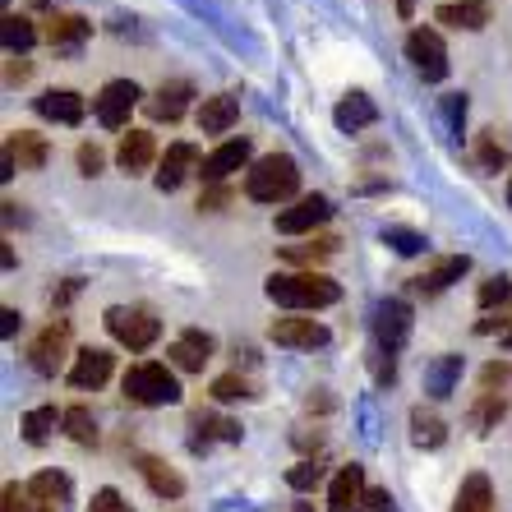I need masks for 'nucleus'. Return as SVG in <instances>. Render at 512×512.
<instances>
[{"label": "nucleus", "mask_w": 512, "mask_h": 512, "mask_svg": "<svg viewBox=\"0 0 512 512\" xmlns=\"http://www.w3.org/2000/svg\"><path fill=\"white\" fill-rule=\"evenodd\" d=\"M273 342L291 346V351H314V346H328V328L319 319H273Z\"/></svg>", "instance_id": "dca6fc26"}, {"label": "nucleus", "mask_w": 512, "mask_h": 512, "mask_svg": "<svg viewBox=\"0 0 512 512\" xmlns=\"http://www.w3.org/2000/svg\"><path fill=\"white\" fill-rule=\"evenodd\" d=\"M139 476L148 480V489H153L162 503H176L180 494H185V480H180L176 466H167L162 457H139Z\"/></svg>", "instance_id": "412c9836"}, {"label": "nucleus", "mask_w": 512, "mask_h": 512, "mask_svg": "<svg viewBox=\"0 0 512 512\" xmlns=\"http://www.w3.org/2000/svg\"><path fill=\"white\" fill-rule=\"evenodd\" d=\"M153 157H157V139L148 130H130L125 139H120V148H116V162H120V171H125V176L148 171V167H153Z\"/></svg>", "instance_id": "aec40b11"}, {"label": "nucleus", "mask_w": 512, "mask_h": 512, "mask_svg": "<svg viewBox=\"0 0 512 512\" xmlns=\"http://www.w3.org/2000/svg\"><path fill=\"white\" fill-rule=\"evenodd\" d=\"M107 333L116 337L120 346H130V351H148V346L162 337V319H157L153 310H143V305H111Z\"/></svg>", "instance_id": "39448f33"}, {"label": "nucleus", "mask_w": 512, "mask_h": 512, "mask_svg": "<svg viewBox=\"0 0 512 512\" xmlns=\"http://www.w3.org/2000/svg\"><path fill=\"white\" fill-rule=\"evenodd\" d=\"M213 351H217L213 333H203V328H185V333L171 342V365L185 370V374H203V365L213 360Z\"/></svg>", "instance_id": "f8f14e48"}, {"label": "nucleus", "mask_w": 512, "mask_h": 512, "mask_svg": "<svg viewBox=\"0 0 512 512\" xmlns=\"http://www.w3.org/2000/svg\"><path fill=\"white\" fill-rule=\"evenodd\" d=\"M213 397L217 402H245V397H254V388L245 374H222V379H213Z\"/></svg>", "instance_id": "f704fd0d"}, {"label": "nucleus", "mask_w": 512, "mask_h": 512, "mask_svg": "<svg viewBox=\"0 0 512 512\" xmlns=\"http://www.w3.org/2000/svg\"><path fill=\"white\" fill-rule=\"evenodd\" d=\"M0 42H5L10 56H24V51L37 42L33 19H24V14H5V24H0Z\"/></svg>", "instance_id": "7c9ffc66"}, {"label": "nucleus", "mask_w": 512, "mask_h": 512, "mask_svg": "<svg viewBox=\"0 0 512 512\" xmlns=\"http://www.w3.org/2000/svg\"><path fill=\"white\" fill-rule=\"evenodd\" d=\"M476 300H480V310L508 305V300H512V282H508V277H485V282H480V291H476Z\"/></svg>", "instance_id": "c9c22d12"}, {"label": "nucleus", "mask_w": 512, "mask_h": 512, "mask_svg": "<svg viewBox=\"0 0 512 512\" xmlns=\"http://www.w3.org/2000/svg\"><path fill=\"white\" fill-rule=\"evenodd\" d=\"M383 245H393L397 254H420L425 250V236H420V231H406V227H388L383 231Z\"/></svg>", "instance_id": "e433bc0d"}, {"label": "nucleus", "mask_w": 512, "mask_h": 512, "mask_svg": "<svg viewBox=\"0 0 512 512\" xmlns=\"http://www.w3.org/2000/svg\"><path fill=\"white\" fill-rule=\"evenodd\" d=\"M406 60L416 65L425 84H443L448 79V47H443L439 28H411L406 33Z\"/></svg>", "instance_id": "423d86ee"}, {"label": "nucleus", "mask_w": 512, "mask_h": 512, "mask_svg": "<svg viewBox=\"0 0 512 512\" xmlns=\"http://www.w3.org/2000/svg\"><path fill=\"white\" fill-rule=\"evenodd\" d=\"M24 489H28L33 512H70V476H60V471H37Z\"/></svg>", "instance_id": "2eb2a0df"}, {"label": "nucleus", "mask_w": 512, "mask_h": 512, "mask_svg": "<svg viewBox=\"0 0 512 512\" xmlns=\"http://www.w3.org/2000/svg\"><path fill=\"white\" fill-rule=\"evenodd\" d=\"M443 439H448V425H443L434 411L416 406V411H411V443H416V448H443Z\"/></svg>", "instance_id": "c756f323"}, {"label": "nucleus", "mask_w": 512, "mask_h": 512, "mask_svg": "<svg viewBox=\"0 0 512 512\" xmlns=\"http://www.w3.org/2000/svg\"><path fill=\"white\" fill-rule=\"evenodd\" d=\"M88 33H93V24H88L84 14H56V19L47 24V42H51L56 51L79 47V42H84Z\"/></svg>", "instance_id": "bb28decb"}, {"label": "nucleus", "mask_w": 512, "mask_h": 512, "mask_svg": "<svg viewBox=\"0 0 512 512\" xmlns=\"http://www.w3.org/2000/svg\"><path fill=\"white\" fill-rule=\"evenodd\" d=\"M5 512H33V503H28V489H19L14 480L5 485Z\"/></svg>", "instance_id": "37998d69"}, {"label": "nucleus", "mask_w": 512, "mask_h": 512, "mask_svg": "<svg viewBox=\"0 0 512 512\" xmlns=\"http://www.w3.org/2000/svg\"><path fill=\"white\" fill-rule=\"evenodd\" d=\"M328 217H333V203L323 199V194H305V199H296L291 208L277 213V231H282V236H305V231L323 227Z\"/></svg>", "instance_id": "9d476101"}, {"label": "nucleus", "mask_w": 512, "mask_h": 512, "mask_svg": "<svg viewBox=\"0 0 512 512\" xmlns=\"http://www.w3.org/2000/svg\"><path fill=\"white\" fill-rule=\"evenodd\" d=\"M47 139L33 130H14L10 139H5V153H0V180H10L14 167L19 171H42L47 167Z\"/></svg>", "instance_id": "6e6552de"}, {"label": "nucleus", "mask_w": 512, "mask_h": 512, "mask_svg": "<svg viewBox=\"0 0 512 512\" xmlns=\"http://www.w3.org/2000/svg\"><path fill=\"white\" fill-rule=\"evenodd\" d=\"M194 171V148L190 143H171L167 157H162V171H157V190H180L185 185V176Z\"/></svg>", "instance_id": "393cba45"}, {"label": "nucleus", "mask_w": 512, "mask_h": 512, "mask_svg": "<svg viewBox=\"0 0 512 512\" xmlns=\"http://www.w3.org/2000/svg\"><path fill=\"white\" fill-rule=\"evenodd\" d=\"M503 342H508V351H512V328H508V337H503Z\"/></svg>", "instance_id": "603ef678"}, {"label": "nucleus", "mask_w": 512, "mask_h": 512, "mask_svg": "<svg viewBox=\"0 0 512 512\" xmlns=\"http://www.w3.org/2000/svg\"><path fill=\"white\" fill-rule=\"evenodd\" d=\"M116 374V356L111 351H102V346H84L79 356H74V365H70V388H102V383Z\"/></svg>", "instance_id": "4468645a"}, {"label": "nucleus", "mask_w": 512, "mask_h": 512, "mask_svg": "<svg viewBox=\"0 0 512 512\" xmlns=\"http://www.w3.org/2000/svg\"><path fill=\"white\" fill-rule=\"evenodd\" d=\"M480 162H485L489 171H499L503 162H508V148L494 139V130H485V139H480Z\"/></svg>", "instance_id": "58836bf2"}, {"label": "nucleus", "mask_w": 512, "mask_h": 512, "mask_svg": "<svg viewBox=\"0 0 512 512\" xmlns=\"http://www.w3.org/2000/svg\"><path fill=\"white\" fill-rule=\"evenodd\" d=\"M374 120H379V107H374L365 93H346L342 102L333 107V125L342 134H356V130H370Z\"/></svg>", "instance_id": "4be33fe9"}, {"label": "nucleus", "mask_w": 512, "mask_h": 512, "mask_svg": "<svg viewBox=\"0 0 512 512\" xmlns=\"http://www.w3.org/2000/svg\"><path fill=\"white\" fill-rule=\"evenodd\" d=\"M319 480H323V466L319 462H296L291 471H286V485L300 489V494H305V489H319Z\"/></svg>", "instance_id": "4c0bfd02"}, {"label": "nucleus", "mask_w": 512, "mask_h": 512, "mask_svg": "<svg viewBox=\"0 0 512 512\" xmlns=\"http://www.w3.org/2000/svg\"><path fill=\"white\" fill-rule=\"evenodd\" d=\"M453 512H494V489H489V476L471 471V476L462 480V489H457Z\"/></svg>", "instance_id": "cd10ccee"}, {"label": "nucleus", "mask_w": 512, "mask_h": 512, "mask_svg": "<svg viewBox=\"0 0 512 512\" xmlns=\"http://www.w3.org/2000/svg\"><path fill=\"white\" fill-rule=\"evenodd\" d=\"M102 167H107L102 148H97V143H84V148H79V171H84V176H102Z\"/></svg>", "instance_id": "a19ab883"}, {"label": "nucleus", "mask_w": 512, "mask_h": 512, "mask_svg": "<svg viewBox=\"0 0 512 512\" xmlns=\"http://www.w3.org/2000/svg\"><path fill=\"white\" fill-rule=\"evenodd\" d=\"M443 116H448L453 134H462V120H466V93H448V97H443Z\"/></svg>", "instance_id": "79ce46f5"}, {"label": "nucleus", "mask_w": 512, "mask_h": 512, "mask_svg": "<svg viewBox=\"0 0 512 512\" xmlns=\"http://www.w3.org/2000/svg\"><path fill=\"white\" fill-rule=\"evenodd\" d=\"M512 379V365H485V374H480V383H485V393H494V383H508Z\"/></svg>", "instance_id": "c03bdc74"}, {"label": "nucleus", "mask_w": 512, "mask_h": 512, "mask_svg": "<svg viewBox=\"0 0 512 512\" xmlns=\"http://www.w3.org/2000/svg\"><path fill=\"white\" fill-rule=\"evenodd\" d=\"M300 190V167L291 153H268L245 171V194L254 203H282Z\"/></svg>", "instance_id": "7ed1b4c3"}, {"label": "nucleus", "mask_w": 512, "mask_h": 512, "mask_svg": "<svg viewBox=\"0 0 512 512\" xmlns=\"http://www.w3.org/2000/svg\"><path fill=\"white\" fill-rule=\"evenodd\" d=\"M60 429H65V439H74V443H97V420H93V411L88 406H70L65 411V420H60Z\"/></svg>", "instance_id": "473e14b6"}, {"label": "nucleus", "mask_w": 512, "mask_h": 512, "mask_svg": "<svg viewBox=\"0 0 512 512\" xmlns=\"http://www.w3.org/2000/svg\"><path fill=\"white\" fill-rule=\"evenodd\" d=\"M65 346H70V323L51 319L47 328L33 337V346H28V365H33L37 374H56L60 360H65Z\"/></svg>", "instance_id": "1a4fd4ad"}, {"label": "nucleus", "mask_w": 512, "mask_h": 512, "mask_svg": "<svg viewBox=\"0 0 512 512\" xmlns=\"http://www.w3.org/2000/svg\"><path fill=\"white\" fill-rule=\"evenodd\" d=\"M457 379H462V356H453V351H448V356H434L425 365V393L439 397V402L457 393Z\"/></svg>", "instance_id": "b1692460"}, {"label": "nucleus", "mask_w": 512, "mask_h": 512, "mask_svg": "<svg viewBox=\"0 0 512 512\" xmlns=\"http://www.w3.org/2000/svg\"><path fill=\"white\" fill-rule=\"evenodd\" d=\"M65 420V411H56V406H33L24 416V439L28 443H47L51 434H56V425Z\"/></svg>", "instance_id": "2f4dec72"}, {"label": "nucleus", "mask_w": 512, "mask_h": 512, "mask_svg": "<svg viewBox=\"0 0 512 512\" xmlns=\"http://www.w3.org/2000/svg\"><path fill=\"white\" fill-rule=\"evenodd\" d=\"M370 499V485H365V466H342L328 485V512H360Z\"/></svg>", "instance_id": "9b49d317"}, {"label": "nucleus", "mask_w": 512, "mask_h": 512, "mask_svg": "<svg viewBox=\"0 0 512 512\" xmlns=\"http://www.w3.org/2000/svg\"><path fill=\"white\" fill-rule=\"evenodd\" d=\"M33 107L42 120H56V125H79L84 120V97L74 93V88H47Z\"/></svg>", "instance_id": "6ab92c4d"}, {"label": "nucleus", "mask_w": 512, "mask_h": 512, "mask_svg": "<svg viewBox=\"0 0 512 512\" xmlns=\"http://www.w3.org/2000/svg\"><path fill=\"white\" fill-rule=\"evenodd\" d=\"M139 84L134 79H111V84H102V93L93 97V116L102 130H125L130 125V111L139 107Z\"/></svg>", "instance_id": "0eeeda50"}, {"label": "nucleus", "mask_w": 512, "mask_h": 512, "mask_svg": "<svg viewBox=\"0 0 512 512\" xmlns=\"http://www.w3.org/2000/svg\"><path fill=\"white\" fill-rule=\"evenodd\" d=\"M411 10H416V0H397V14H402V19H411Z\"/></svg>", "instance_id": "09e8293b"}, {"label": "nucleus", "mask_w": 512, "mask_h": 512, "mask_svg": "<svg viewBox=\"0 0 512 512\" xmlns=\"http://www.w3.org/2000/svg\"><path fill=\"white\" fill-rule=\"evenodd\" d=\"M434 19L448 28H462V33H480L494 19V10H489V0H443Z\"/></svg>", "instance_id": "a211bd4d"}, {"label": "nucleus", "mask_w": 512, "mask_h": 512, "mask_svg": "<svg viewBox=\"0 0 512 512\" xmlns=\"http://www.w3.org/2000/svg\"><path fill=\"white\" fill-rule=\"evenodd\" d=\"M190 97H194V88L185 84V79H171V84H162L153 93L148 111H153L157 120H180V116H185V107H190Z\"/></svg>", "instance_id": "a878e982"}, {"label": "nucleus", "mask_w": 512, "mask_h": 512, "mask_svg": "<svg viewBox=\"0 0 512 512\" xmlns=\"http://www.w3.org/2000/svg\"><path fill=\"white\" fill-rule=\"evenodd\" d=\"M240 167H250V139H227L222 148H213L199 162V176H203V185H222Z\"/></svg>", "instance_id": "ddd939ff"}, {"label": "nucleus", "mask_w": 512, "mask_h": 512, "mask_svg": "<svg viewBox=\"0 0 512 512\" xmlns=\"http://www.w3.org/2000/svg\"><path fill=\"white\" fill-rule=\"evenodd\" d=\"M194 443H240V425L227 416H208V411H199L194 416Z\"/></svg>", "instance_id": "c85d7f7f"}, {"label": "nucleus", "mask_w": 512, "mask_h": 512, "mask_svg": "<svg viewBox=\"0 0 512 512\" xmlns=\"http://www.w3.org/2000/svg\"><path fill=\"white\" fill-rule=\"evenodd\" d=\"M503 411H508V402H503L499 393H485V397L476 402V411H471V425H476L480 434H489V429L503 420Z\"/></svg>", "instance_id": "72a5a7b5"}, {"label": "nucleus", "mask_w": 512, "mask_h": 512, "mask_svg": "<svg viewBox=\"0 0 512 512\" xmlns=\"http://www.w3.org/2000/svg\"><path fill=\"white\" fill-rule=\"evenodd\" d=\"M0 319H5L0 323V337H14V328H19V310H5Z\"/></svg>", "instance_id": "de8ad7c7"}, {"label": "nucleus", "mask_w": 512, "mask_h": 512, "mask_svg": "<svg viewBox=\"0 0 512 512\" xmlns=\"http://www.w3.org/2000/svg\"><path fill=\"white\" fill-rule=\"evenodd\" d=\"M88 512H134L130 508V503H125V499H120V489H97V494H93V503H88Z\"/></svg>", "instance_id": "ea45409f"}, {"label": "nucleus", "mask_w": 512, "mask_h": 512, "mask_svg": "<svg viewBox=\"0 0 512 512\" xmlns=\"http://www.w3.org/2000/svg\"><path fill=\"white\" fill-rule=\"evenodd\" d=\"M240 120V102L236 93H217V97H203L199 107V130L203 134H227L231 125Z\"/></svg>", "instance_id": "5701e85b"}, {"label": "nucleus", "mask_w": 512, "mask_h": 512, "mask_svg": "<svg viewBox=\"0 0 512 512\" xmlns=\"http://www.w3.org/2000/svg\"><path fill=\"white\" fill-rule=\"evenodd\" d=\"M466 268H471V259H466V254H443V259H434L420 277H411V286H416V291H425V296H439V291H448L453 282H462Z\"/></svg>", "instance_id": "f3484780"}, {"label": "nucleus", "mask_w": 512, "mask_h": 512, "mask_svg": "<svg viewBox=\"0 0 512 512\" xmlns=\"http://www.w3.org/2000/svg\"><path fill=\"white\" fill-rule=\"evenodd\" d=\"M268 300L273 305H282V310H328V305H337L342 300V286L333 282V277L323 273H273L268 277Z\"/></svg>", "instance_id": "f257e3e1"}, {"label": "nucleus", "mask_w": 512, "mask_h": 512, "mask_svg": "<svg viewBox=\"0 0 512 512\" xmlns=\"http://www.w3.org/2000/svg\"><path fill=\"white\" fill-rule=\"evenodd\" d=\"M411 333V305L406 300H383L374 310V379L393 383L397 374V351L406 346Z\"/></svg>", "instance_id": "f03ea898"}, {"label": "nucleus", "mask_w": 512, "mask_h": 512, "mask_svg": "<svg viewBox=\"0 0 512 512\" xmlns=\"http://www.w3.org/2000/svg\"><path fill=\"white\" fill-rule=\"evenodd\" d=\"M365 508H370V512H393V494H388V489H370Z\"/></svg>", "instance_id": "49530a36"}, {"label": "nucleus", "mask_w": 512, "mask_h": 512, "mask_svg": "<svg viewBox=\"0 0 512 512\" xmlns=\"http://www.w3.org/2000/svg\"><path fill=\"white\" fill-rule=\"evenodd\" d=\"M125 397L139 402V406H176L180 402V383L167 365L143 360V365H130V374H125Z\"/></svg>", "instance_id": "20e7f679"}, {"label": "nucleus", "mask_w": 512, "mask_h": 512, "mask_svg": "<svg viewBox=\"0 0 512 512\" xmlns=\"http://www.w3.org/2000/svg\"><path fill=\"white\" fill-rule=\"evenodd\" d=\"M508 208H512V176H508Z\"/></svg>", "instance_id": "3c124183"}, {"label": "nucleus", "mask_w": 512, "mask_h": 512, "mask_svg": "<svg viewBox=\"0 0 512 512\" xmlns=\"http://www.w3.org/2000/svg\"><path fill=\"white\" fill-rule=\"evenodd\" d=\"M296 512H314V508H310V503H296Z\"/></svg>", "instance_id": "8fccbe9b"}, {"label": "nucleus", "mask_w": 512, "mask_h": 512, "mask_svg": "<svg viewBox=\"0 0 512 512\" xmlns=\"http://www.w3.org/2000/svg\"><path fill=\"white\" fill-rule=\"evenodd\" d=\"M227 199H231V194H227V190H217V185H213V190H203V194H199V208H203V213H217V208H222Z\"/></svg>", "instance_id": "a18cd8bd"}]
</instances>
